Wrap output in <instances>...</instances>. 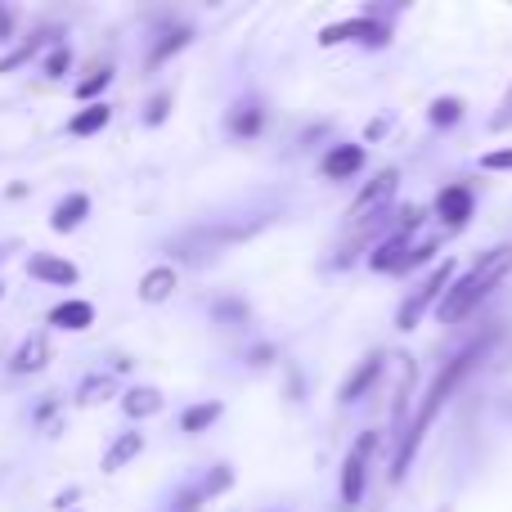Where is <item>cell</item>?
<instances>
[{
	"mask_svg": "<svg viewBox=\"0 0 512 512\" xmlns=\"http://www.w3.org/2000/svg\"><path fill=\"white\" fill-rule=\"evenodd\" d=\"M77 495H81L77 486H72V490H63V495H54V508H59V512H68L72 504H77Z\"/></svg>",
	"mask_w": 512,
	"mask_h": 512,
	"instance_id": "cell-34",
	"label": "cell"
},
{
	"mask_svg": "<svg viewBox=\"0 0 512 512\" xmlns=\"http://www.w3.org/2000/svg\"><path fill=\"white\" fill-rule=\"evenodd\" d=\"M396 171H378V180H373V185H364V194L360 198H355V203H351V212H346V221H351V225H360V221H369V212L373 216H378L382 212V207H387V198L391 194H396Z\"/></svg>",
	"mask_w": 512,
	"mask_h": 512,
	"instance_id": "cell-6",
	"label": "cell"
},
{
	"mask_svg": "<svg viewBox=\"0 0 512 512\" xmlns=\"http://www.w3.org/2000/svg\"><path fill=\"white\" fill-rule=\"evenodd\" d=\"M221 414H225V405H221V400H203V405H189L185 414H180V432L198 436V432H207V427H212Z\"/></svg>",
	"mask_w": 512,
	"mask_h": 512,
	"instance_id": "cell-20",
	"label": "cell"
},
{
	"mask_svg": "<svg viewBox=\"0 0 512 512\" xmlns=\"http://www.w3.org/2000/svg\"><path fill=\"white\" fill-rule=\"evenodd\" d=\"M167 113H171V95H153V104H149V113H144V122H149V126H162V122H167Z\"/></svg>",
	"mask_w": 512,
	"mask_h": 512,
	"instance_id": "cell-29",
	"label": "cell"
},
{
	"mask_svg": "<svg viewBox=\"0 0 512 512\" xmlns=\"http://www.w3.org/2000/svg\"><path fill=\"white\" fill-rule=\"evenodd\" d=\"M140 450H144V432H122L104 450V472H122L131 459H140Z\"/></svg>",
	"mask_w": 512,
	"mask_h": 512,
	"instance_id": "cell-18",
	"label": "cell"
},
{
	"mask_svg": "<svg viewBox=\"0 0 512 512\" xmlns=\"http://www.w3.org/2000/svg\"><path fill=\"white\" fill-rule=\"evenodd\" d=\"M427 117H432V126H454L463 117V99H454V95H441V99H432V108H427Z\"/></svg>",
	"mask_w": 512,
	"mask_h": 512,
	"instance_id": "cell-24",
	"label": "cell"
},
{
	"mask_svg": "<svg viewBox=\"0 0 512 512\" xmlns=\"http://www.w3.org/2000/svg\"><path fill=\"white\" fill-rule=\"evenodd\" d=\"M68 68H72V50H68V45L54 41V50L41 59V72H45V77H63Z\"/></svg>",
	"mask_w": 512,
	"mask_h": 512,
	"instance_id": "cell-27",
	"label": "cell"
},
{
	"mask_svg": "<svg viewBox=\"0 0 512 512\" xmlns=\"http://www.w3.org/2000/svg\"><path fill=\"white\" fill-rule=\"evenodd\" d=\"M189 41H194V27H171V32H162V41L149 50V63H167L171 54H180Z\"/></svg>",
	"mask_w": 512,
	"mask_h": 512,
	"instance_id": "cell-21",
	"label": "cell"
},
{
	"mask_svg": "<svg viewBox=\"0 0 512 512\" xmlns=\"http://www.w3.org/2000/svg\"><path fill=\"white\" fill-rule=\"evenodd\" d=\"M5 41H14V14L0 5V45H5Z\"/></svg>",
	"mask_w": 512,
	"mask_h": 512,
	"instance_id": "cell-33",
	"label": "cell"
},
{
	"mask_svg": "<svg viewBox=\"0 0 512 512\" xmlns=\"http://www.w3.org/2000/svg\"><path fill=\"white\" fill-rule=\"evenodd\" d=\"M261 122H265V108H256V104H239L230 113V131L243 135V140H252V135L261 131Z\"/></svg>",
	"mask_w": 512,
	"mask_h": 512,
	"instance_id": "cell-23",
	"label": "cell"
},
{
	"mask_svg": "<svg viewBox=\"0 0 512 512\" xmlns=\"http://www.w3.org/2000/svg\"><path fill=\"white\" fill-rule=\"evenodd\" d=\"M86 216H90V198H86V194H68V198H63V203L50 212V230H54V234H72L81 221H86Z\"/></svg>",
	"mask_w": 512,
	"mask_h": 512,
	"instance_id": "cell-13",
	"label": "cell"
},
{
	"mask_svg": "<svg viewBox=\"0 0 512 512\" xmlns=\"http://www.w3.org/2000/svg\"><path fill=\"white\" fill-rule=\"evenodd\" d=\"M27 274L41 283H59V288H72V283L81 279V270L72 261H63V256H50V252H36L32 261H27Z\"/></svg>",
	"mask_w": 512,
	"mask_h": 512,
	"instance_id": "cell-8",
	"label": "cell"
},
{
	"mask_svg": "<svg viewBox=\"0 0 512 512\" xmlns=\"http://www.w3.org/2000/svg\"><path fill=\"white\" fill-rule=\"evenodd\" d=\"M212 315L221 319V324H234V328H239V324H248V306H243L239 297H221V301H216V306H212Z\"/></svg>",
	"mask_w": 512,
	"mask_h": 512,
	"instance_id": "cell-26",
	"label": "cell"
},
{
	"mask_svg": "<svg viewBox=\"0 0 512 512\" xmlns=\"http://www.w3.org/2000/svg\"><path fill=\"white\" fill-rule=\"evenodd\" d=\"M486 346H490V337H481V342L463 346V351L454 355V360H445V369L436 373L432 391H427V396H423V405H418L414 423H409V427H405V436H400V450H396V459H391V481H405L409 463H414V454H418V445H423V436L432 432L436 414H441V409L450 405L454 387H459V382L468 378V369H472V364H477V355H486Z\"/></svg>",
	"mask_w": 512,
	"mask_h": 512,
	"instance_id": "cell-1",
	"label": "cell"
},
{
	"mask_svg": "<svg viewBox=\"0 0 512 512\" xmlns=\"http://www.w3.org/2000/svg\"><path fill=\"white\" fill-rule=\"evenodd\" d=\"M230 486H234V472L221 463V468H212V472H207V481H203V499L221 495V490H230Z\"/></svg>",
	"mask_w": 512,
	"mask_h": 512,
	"instance_id": "cell-28",
	"label": "cell"
},
{
	"mask_svg": "<svg viewBox=\"0 0 512 512\" xmlns=\"http://www.w3.org/2000/svg\"><path fill=\"white\" fill-rule=\"evenodd\" d=\"M171 292H176V270H171V265H153V270L140 279V301H149V306L167 301Z\"/></svg>",
	"mask_w": 512,
	"mask_h": 512,
	"instance_id": "cell-19",
	"label": "cell"
},
{
	"mask_svg": "<svg viewBox=\"0 0 512 512\" xmlns=\"http://www.w3.org/2000/svg\"><path fill=\"white\" fill-rule=\"evenodd\" d=\"M113 122V108L104 104V99H95V104H86L77 117L68 122V135H77V140H86V135H99L104 126Z\"/></svg>",
	"mask_w": 512,
	"mask_h": 512,
	"instance_id": "cell-15",
	"label": "cell"
},
{
	"mask_svg": "<svg viewBox=\"0 0 512 512\" xmlns=\"http://www.w3.org/2000/svg\"><path fill=\"white\" fill-rule=\"evenodd\" d=\"M369 454H373V432H364L342 459V508L355 512L364 499V481H369Z\"/></svg>",
	"mask_w": 512,
	"mask_h": 512,
	"instance_id": "cell-5",
	"label": "cell"
},
{
	"mask_svg": "<svg viewBox=\"0 0 512 512\" xmlns=\"http://www.w3.org/2000/svg\"><path fill=\"white\" fill-rule=\"evenodd\" d=\"M5 256H9V248H0V265H5Z\"/></svg>",
	"mask_w": 512,
	"mask_h": 512,
	"instance_id": "cell-35",
	"label": "cell"
},
{
	"mask_svg": "<svg viewBox=\"0 0 512 512\" xmlns=\"http://www.w3.org/2000/svg\"><path fill=\"white\" fill-rule=\"evenodd\" d=\"M450 283H454V261L445 256V261L436 265L432 274H427V283H418V288H414V297L400 301V310H396V328H405V333H409V328H418V319L427 315V306H432V301L441 297V292L450 288Z\"/></svg>",
	"mask_w": 512,
	"mask_h": 512,
	"instance_id": "cell-3",
	"label": "cell"
},
{
	"mask_svg": "<svg viewBox=\"0 0 512 512\" xmlns=\"http://www.w3.org/2000/svg\"><path fill=\"white\" fill-rule=\"evenodd\" d=\"M405 256H409V225H400V234H391L382 248L369 252V265H373V270H400V265H405Z\"/></svg>",
	"mask_w": 512,
	"mask_h": 512,
	"instance_id": "cell-14",
	"label": "cell"
},
{
	"mask_svg": "<svg viewBox=\"0 0 512 512\" xmlns=\"http://www.w3.org/2000/svg\"><path fill=\"white\" fill-rule=\"evenodd\" d=\"M45 41H54V32L32 36V41H23V45H18V50H9L5 59H0V77H5V72H18V68H23V63H32L36 54H41V45H45Z\"/></svg>",
	"mask_w": 512,
	"mask_h": 512,
	"instance_id": "cell-22",
	"label": "cell"
},
{
	"mask_svg": "<svg viewBox=\"0 0 512 512\" xmlns=\"http://www.w3.org/2000/svg\"><path fill=\"white\" fill-rule=\"evenodd\" d=\"M122 414L135 418V423H140V418L162 414V391H158V387H131V391L122 396Z\"/></svg>",
	"mask_w": 512,
	"mask_h": 512,
	"instance_id": "cell-17",
	"label": "cell"
},
{
	"mask_svg": "<svg viewBox=\"0 0 512 512\" xmlns=\"http://www.w3.org/2000/svg\"><path fill=\"white\" fill-rule=\"evenodd\" d=\"M508 274H512V248L481 252V261L472 265L459 283H450V288H445V297L436 301V319H441V324H459V319L468 315V310H477L481 301H486L490 292L508 279Z\"/></svg>",
	"mask_w": 512,
	"mask_h": 512,
	"instance_id": "cell-2",
	"label": "cell"
},
{
	"mask_svg": "<svg viewBox=\"0 0 512 512\" xmlns=\"http://www.w3.org/2000/svg\"><path fill=\"white\" fill-rule=\"evenodd\" d=\"M481 167H486V171H512V149L486 153V158H481Z\"/></svg>",
	"mask_w": 512,
	"mask_h": 512,
	"instance_id": "cell-30",
	"label": "cell"
},
{
	"mask_svg": "<svg viewBox=\"0 0 512 512\" xmlns=\"http://www.w3.org/2000/svg\"><path fill=\"white\" fill-rule=\"evenodd\" d=\"M490 126H495V131H508V126H512V86H508L504 104H499V113L490 117Z\"/></svg>",
	"mask_w": 512,
	"mask_h": 512,
	"instance_id": "cell-31",
	"label": "cell"
},
{
	"mask_svg": "<svg viewBox=\"0 0 512 512\" xmlns=\"http://www.w3.org/2000/svg\"><path fill=\"white\" fill-rule=\"evenodd\" d=\"M378 378H382V355H369V360H360V369H355L351 378H346V387H342V405H360Z\"/></svg>",
	"mask_w": 512,
	"mask_h": 512,
	"instance_id": "cell-12",
	"label": "cell"
},
{
	"mask_svg": "<svg viewBox=\"0 0 512 512\" xmlns=\"http://www.w3.org/2000/svg\"><path fill=\"white\" fill-rule=\"evenodd\" d=\"M319 171H324L328 180L360 176V171H364V149H360V144H337V149L324 158V167H319Z\"/></svg>",
	"mask_w": 512,
	"mask_h": 512,
	"instance_id": "cell-9",
	"label": "cell"
},
{
	"mask_svg": "<svg viewBox=\"0 0 512 512\" xmlns=\"http://www.w3.org/2000/svg\"><path fill=\"white\" fill-rule=\"evenodd\" d=\"M117 396V382H113V373H90L86 382L77 387V409H99L104 400H113Z\"/></svg>",
	"mask_w": 512,
	"mask_h": 512,
	"instance_id": "cell-16",
	"label": "cell"
},
{
	"mask_svg": "<svg viewBox=\"0 0 512 512\" xmlns=\"http://www.w3.org/2000/svg\"><path fill=\"white\" fill-rule=\"evenodd\" d=\"M436 212H441V221L445 225H468V216H472V189L468 185H450V189H441V198H436Z\"/></svg>",
	"mask_w": 512,
	"mask_h": 512,
	"instance_id": "cell-10",
	"label": "cell"
},
{
	"mask_svg": "<svg viewBox=\"0 0 512 512\" xmlns=\"http://www.w3.org/2000/svg\"><path fill=\"white\" fill-rule=\"evenodd\" d=\"M391 41V23H382V18H346V23H328L324 32H319V45H369V50H382V45Z\"/></svg>",
	"mask_w": 512,
	"mask_h": 512,
	"instance_id": "cell-4",
	"label": "cell"
},
{
	"mask_svg": "<svg viewBox=\"0 0 512 512\" xmlns=\"http://www.w3.org/2000/svg\"><path fill=\"white\" fill-rule=\"evenodd\" d=\"M50 324L54 328H63V333H86L90 324H95V306L90 301H59V306L50 310Z\"/></svg>",
	"mask_w": 512,
	"mask_h": 512,
	"instance_id": "cell-11",
	"label": "cell"
},
{
	"mask_svg": "<svg viewBox=\"0 0 512 512\" xmlns=\"http://www.w3.org/2000/svg\"><path fill=\"white\" fill-rule=\"evenodd\" d=\"M45 364H50V337L45 333H32L18 342V351L9 355V373H18V378H27V373H41Z\"/></svg>",
	"mask_w": 512,
	"mask_h": 512,
	"instance_id": "cell-7",
	"label": "cell"
},
{
	"mask_svg": "<svg viewBox=\"0 0 512 512\" xmlns=\"http://www.w3.org/2000/svg\"><path fill=\"white\" fill-rule=\"evenodd\" d=\"M0 297H5V283H0Z\"/></svg>",
	"mask_w": 512,
	"mask_h": 512,
	"instance_id": "cell-36",
	"label": "cell"
},
{
	"mask_svg": "<svg viewBox=\"0 0 512 512\" xmlns=\"http://www.w3.org/2000/svg\"><path fill=\"white\" fill-rule=\"evenodd\" d=\"M203 508V490H180L176 495V512H198Z\"/></svg>",
	"mask_w": 512,
	"mask_h": 512,
	"instance_id": "cell-32",
	"label": "cell"
},
{
	"mask_svg": "<svg viewBox=\"0 0 512 512\" xmlns=\"http://www.w3.org/2000/svg\"><path fill=\"white\" fill-rule=\"evenodd\" d=\"M108 81H113V68H95L86 81H77V99H86V104H95V95H104Z\"/></svg>",
	"mask_w": 512,
	"mask_h": 512,
	"instance_id": "cell-25",
	"label": "cell"
}]
</instances>
